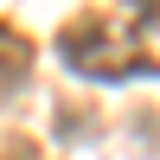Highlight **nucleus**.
Segmentation results:
<instances>
[{"label":"nucleus","mask_w":160,"mask_h":160,"mask_svg":"<svg viewBox=\"0 0 160 160\" xmlns=\"http://www.w3.org/2000/svg\"><path fill=\"white\" fill-rule=\"evenodd\" d=\"M13 160H32V154H26V148H13Z\"/></svg>","instance_id":"nucleus-3"},{"label":"nucleus","mask_w":160,"mask_h":160,"mask_svg":"<svg viewBox=\"0 0 160 160\" xmlns=\"http://www.w3.org/2000/svg\"><path fill=\"white\" fill-rule=\"evenodd\" d=\"M58 58L71 64V71L96 77V83H122V77H148V71H154V51L135 45V38H115L102 13H77V19H64Z\"/></svg>","instance_id":"nucleus-1"},{"label":"nucleus","mask_w":160,"mask_h":160,"mask_svg":"<svg viewBox=\"0 0 160 160\" xmlns=\"http://www.w3.org/2000/svg\"><path fill=\"white\" fill-rule=\"evenodd\" d=\"M32 71V38H19L13 26H0V90H13Z\"/></svg>","instance_id":"nucleus-2"}]
</instances>
